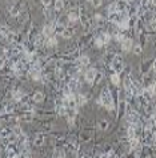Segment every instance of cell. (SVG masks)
Returning <instances> with one entry per match:
<instances>
[{
    "label": "cell",
    "mask_w": 156,
    "mask_h": 158,
    "mask_svg": "<svg viewBox=\"0 0 156 158\" xmlns=\"http://www.w3.org/2000/svg\"><path fill=\"white\" fill-rule=\"evenodd\" d=\"M99 102L105 106L108 110H114L115 106H114V98H112V94L111 92L108 90V88H104L103 92L100 94V98H99Z\"/></svg>",
    "instance_id": "1"
},
{
    "label": "cell",
    "mask_w": 156,
    "mask_h": 158,
    "mask_svg": "<svg viewBox=\"0 0 156 158\" xmlns=\"http://www.w3.org/2000/svg\"><path fill=\"white\" fill-rule=\"evenodd\" d=\"M111 68L115 71V73H119V72H121V71H123V68H124V64H123V60H121L120 56H115V57L112 58Z\"/></svg>",
    "instance_id": "2"
},
{
    "label": "cell",
    "mask_w": 156,
    "mask_h": 158,
    "mask_svg": "<svg viewBox=\"0 0 156 158\" xmlns=\"http://www.w3.org/2000/svg\"><path fill=\"white\" fill-rule=\"evenodd\" d=\"M109 41H111V35L107 33V32L99 35V36L96 37V40H95V43H96L97 47H103V45L108 44Z\"/></svg>",
    "instance_id": "3"
},
{
    "label": "cell",
    "mask_w": 156,
    "mask_h": 158,
    "mask_svg": "<svg viewBox=\"0 0 156 158\" xmlns=\"http://www.w3.org/2000/svg\"><path fill=\"white\" fill-rule=\"evenodd\" d=\"M96 75H97L96 71L90 68L86 73H84V80H86L88 84H92V83H95V80H96Z\"/></svg>",
    "instance_id": "4"
},
{
    "label": "cell",
    "mask_w": 156,
    "mask_h": 158,
    "mask_svg": "<svg viewBox=\"0 0 156 158\" xmlns=\"http://www.w3.org/2000/svg\"><path fill=\"white\" fill-rule=\"evenodd\" d=\"M67 86L69 88V90L72 93H75L77 89H79V86H80V84H79V81H77V79L76 77H69V80H68V83H67Z\"/></svg>",
    "instance_id": "5"
},
{
    "label": "cell",
    "mask_w": 156,
    "mask_h": 158,
    "mask_svg": "<svg viewBox=\"0 0 156 158\" xmlns=\"http://www.w3.org/2000/svg\"><path fill=\"white\" fill-rule=\"evenodd\" d=\"M55 27H56V23L47 24L44 28H43V35H44L45 37H51L52 35L55 33Z\"/></svg>",
    "instance_id": "6"
},
{
    "label": "cell",
    "mask_w": 156,
    "mask_h": 158,
    "mask_svg": "<svg viewBox=\"0 0 156 158\" xmlns=\"http://www.w3.org/2000/svg\"><path fill=\"white\" fill-rule=\"evenodd\" d=\"M45 40H47V37H45L43 33L39 35V36H36V39H35V47H36V48H42V47H44Z\"/></svg>",
    "instance_id": "7"
},
{
    "label": "cell",
    "mask_w": 156,
    "mask_h": 158,
    "mask_svg": "<svg viewBox=\"0 0 156 158\" xmlns=\"http://www.w3.org/2000/svg\"><path fill=\"white\" fill-rule=\"evenodd\" d=\"M121 48L123 51H131L132 49V40L129 37H125L123 41H121Z\"/></svg>",
    "instance_id": "8"
},
{
    "label": "cell",
    "mask_w": 156,
    "mask_h": 158,
    "mask_svg": "<svg viewBox=\"0 0 156 158\" xmlns=\"http://www.w3.org/2000/svg\"><path fill=\"white\" fill-rule=\"evenodd\" d=\"M29 76L35 81H40L42 80V73H40V71H36V69H31L29 71Z\"/></svg>",
    "instance_id": "9"
},
{
    "label": "cell",
    "mask_w": 156,
    "mask_h": 158,
    "mask_svg": "<svg viewBox=\"0 0 156 158\" xmlns=\"http://www.w3.org/2000/svg\"><path fill=\"white\" fill-rule=\"evenodd\" d=\"M75 101H76L77 106H81L87 102V97L83 96V94H75Z\"/></svg>",
    "instance_id": "10"
},
{
    "label": "cell",
    "mask_w": 156,
    "mask_h": 158,
    "mask_svg": "<svg viewBox=\"0 0 156 158\" xmlns=\"http://www.w3.org/2000/svg\"><path fill=\"white\" fill-rule=\"evenodd\" d=\"M79 19H80V16L76 12H71V14H68V16H67V20H68L69 23H76V21H79Z\"/></svg>",
    "instance_id": "11"
},
{
    "label": "cell",
    "mask_w": 156,
    "mask_h": 158,
    "mask_svg": "<svg viewBox=\"0 0 156 158\" xmlns=\"http://www.w3.org/2000/svg\"><path fill=\"white\" fill-rule=\"evenodd\" d=\"M88 64H90V57L88 56H81L77 60V65H80V66H87Z\"/></svg>",
    "instance_id": "12"
},
{
    "label": "cell",
    "mask_w": 156,
    "mask_h": 158,
    "mask_svg": "<svg viewBox=\"0 0 156 158\" xmlns=\"http://www.w3.org/2000/svg\"><path fill=\"white\" fill-rule=\"evenodd\" d=\"M32 118H34V114H32V112H25L23 116L19 117V120L25 121V122H29V121H32Z\"/></svg>",
    "instance_id": "13"
},
{
    "label": "cell",
    "mask_w": 156,
    "mask_h": 158,
    "mask_svg": "<svg viewBox=\"0 0 156 158\" xmlns=\"http://www.w3.org/2000/svg\"><path fill=\"white\" fill-rule=\"evenodd\" d=\"M45 45H47L48 48H52V47L57 45V40H56V37H53V36L47 37V40H45Z\"/></svg>",
    "instance_id": "14"
},
{
    "label": "cell",
    "mask_w": 156,
    "mask_h": 158,
    "mask_svg": "<svg viewBox=\"0 0 156 158\" xmlns=\"http://www.w3.org/2000/svg\"><path fill=\"white\" fill-rule=\"evenodd\" d=\"M127 134H128L129 140H131V138H138V137H136V126H133V125H129L128 130H127Z\"/></svg>",
    "instance_id": "15"
},
{
    "label": "cell",
    "mask_w": 156,
    "mask_h": 158,
    "mask_svg": "<svg viewBox=\"0 0 156 158\" xmlns=\"http://www.w3.org/2000/svg\"><path fill=\"white\" fill-rule=\"evenodd\" d=\"M44 144V134L39 133L36 137H35V145H38V146H40V145Z\"/></svg>",
    "instance_id": "16"
},
{
    "label": "cell",
    "mask_w": 156,
    "mask_h": 158,
    "mask_svg": "<svg viewBox=\"0 0 156 158\" xmlns=\"http://www.w3.org/2000/svg\"><path fill=\"white\" fill-rule=\"evenodd\" d=\"M43 100H44V94H43L42 92L34 93V101L35 102H42Z\"/></svg>",
    "instance_id": "17"
},
{
    "label": "cell",
    "mask_w": 156,
    "mask_h": 158,
    "mask_svg": "<svg viewBox=\"0 0 156 158\" xmlns=\"http://www.w3.org/2000/svg\"><path fill=\"white\" fill-rule=\"evenodd\" d=\"M68 146H69V150L72 151V153H76V151H79V144H77L76 141L69 142Z\"/></svg>",
    "instance_id": "18"
},
{
    "label": "cell",
    "mask_w": 156,
    "mask_h": 158,
    "mask_svg": "<svg viewBox=\"0 0 156 158\" xmlns=\"http://www.w3.org/2000/svg\"><path fill=\"white\" fill-rule=\"evenodd\" d=\"M10 14H11V16H19V14H20V7H19V5L11 7L10 8Z\"/></svg>",
    "instance_id": "19"
},
{
    "label": "cell",
    "mask_w": 156,
    "mask_h": 158,
    "mask_svg": "<svg viewBox=\"0 0 156 158\" xmlns=\"http://www.w3.org/2000/svg\"><path fill=\"white\" fill-rule=\"evenodd\" d=\"M111 81L114 85H119L120 84V76H119V73H114L111 76Z\"/></svg>",
    "instance_id": "20"
},
{
    "label": "cell",
    "mask_w": 156,
    "mask_h": 158,
    "mask_svg": "<svg viewBox=\"0 0 156 158\" xmlns=\"http://www.w3.org/2000/svg\"><path fill=\"white\" fill-rule=\"evenodd\" d=\"M129 146H131L132 149H139L140 145H139V140H138V138H131V140H129Z\"/></svg>",
    "instance_id": "21"
},
{
    "label": "cell",
    "mask_w": 156,
    "mask_h": 158,
    "mask_svg": "<svg viewBox=\"0 0 156 158\" xmlns=\"http://www.w3.org/2000/svg\"><path fill=\"white\" fill-rule=\"evenodd\" d=\"M55 158H66V153L63 149H56L55 150Z\"/></svg>",
    "instance_id": "22"
},
{
    "label": "cell",
    "mask_w": 156,
    "mask_h": 158,
    "mask_svg": "<svg viewBox=\"0 0 156 158\" xmlns=\"http://www.w3.org/2000/svg\"><path fill=\"white\" fill-rule=\"evenodd\" d=\"M63 7H64V1H63V0H55V9L56 11L63 9Z\"/></svg>",
    "instance_id": "23"
},
{
    "label": "cell",
    "mask_w": 156,
    "mask_h": 158,
    "mask_svg": "<svg viewBox=\"0 0 156 158\" xmlns=\"http://www.w3.org/2000/svg\"><path fill=\"white\" fill-rule=\"evenodd\" d=\"M12 133H15L17 137H19V136H21V134H23V132H21V127L19 126V125H15V126L12 127Z\"/></svg>",
    "instance_id": "24"
},
{
    "label": "cell",
    "mask_w": 156,
    "mask_h": 158,
    "mask_svg": "<svg viewBox=\"0 0 156 158\" xmlns=\"http://www.w3.org/2000/svg\"><path fill=\"white\" fill-rule=\"evenodd\" d=\"M62 37H64V39L72 37V31H71V29H68V28H66V31L62 33Z\"/></svg>",
    "instance_id": "25"
},
{
    "label": "cell",
    "mask_w": 156,
    "mask_h": 158,
    "mask_svg": "<svg viewBox=\"0 0 156 158\" xmlns=\"http://www.w3.org/2000/svg\"><path fill=\"white\" fill-rule=\"evenodd\" d=\"M99 127H100L101 130H105L108 127V121L107 120H101L100 122H99Z\"/></svg>",
    "instance_id": "26"
},
{
    "label": "cell",
    "mask_w": 156,
    "mask_h": 158,
    "mask_svg": "<svg viewBox=\"0 0 156 158\" xmlns=\"http://www.w3.org/2000/svg\"><path fill=\"white\" fill-rule=\"evenodd\" d=\"M132 51H133V53H135V55H140V53H142V47H140L139 44H136L135 47L132 48Z\"/></svg>",
    "instance_id": "27"
},
{
    "label": "cell",
    "mask_w": 156,
    "mask_h": 158,
    "mask_svg": "<svg viewBox=\"0 0 156 158\" xmlns=\"http://www.w3.org/2000/svg\"><path fill=\"white\" fill-rule=\"evenodd\" d=\"M118 11V7H116V3L111 4L109 7H108V14H112V12H116Z\"/></svg>",
    "instance_id": "28"
},
{
    "label": "cell",
    "mask_w": 156,
    "mask_h": 158,
    "mask_svg": "<svg viewBox=\"0 0 156 158\" xmlns=\"http://www.w3.org/2000/svg\"><path fill=\"white\" fill-rule=\"evenodd\" d=\"M55 0H42V3H43V5H44L45 8H48V7H51L52 5V3H53Z\"/></svg>",
    "instance_id": "29"
},
{
    "label": "cell",
    "mask_w": 156,
    "mask_h": 158,
    "mask_svg": "<svg viewBox=\"0 0 156 158\" xmlns=\"http://www.w3.org/2000/svg\"><path fill=\"white\" fill-rule=\"evenodd\" d=\"M95 20H96L97 24H101V23H103V16L99 15V14H96V15H95Z\"/></svg>",
    "instance_id": "30"
},
{
    "label": "cell",
    "mask_w": 156,
    "mask_h": 158,
    "mask_svg": "<svg viewBox=\"0 0 156 158\" xmlns=\"http://www.w3.org/2000/svg\"><path fill=\"white\" fill-rule=\"evenodd\" d=\"M101 3H103V0H92V5L94 7H100Z\"/></svg>",
    "instance_id": "31"
},
{
    "label": "cell",
    "mask_w": 156,
    "mask_h": 158,
    "mask_svg": "<svg viewBox=\"0 0 156 158\" xmlns=\"http://www.w3.org/2000/svg\"><path fill=\"white\" fill-rule=\"evenodd\" d=\"M107 158H116V154H115L114 150H109L107 153Z\"/></svg>",
    "instance_id": "32"
},
{
    "label": "cell",
    "mask_w": 156,
    "mask_h": 158,
    "mask_svg": "<svg viewBox=\"0 0 156 158\" xmlns=\"http://www.w3.org/2000/svg\"><path fill=\"white\" fill-rule=\"evenodd\" d=\"M151 28L156 31V16H153V19L151 20Z\"/></svg>",
    "instance_id": "33"
},
{
    "label": "cell",
    "mask_w": 156,
    "mask_h": 158,
    "mask_svg": "<svg viewBox=\"0 0 156 158\" xmlns=\"http://www.w3.org/2000/svg\"><path fill=\"white\" fill-rule=\"evenodd\" d=\"M4 62H5V56H3V57H0V69L4 66Z\"/></svg>",
    "instance_id": "34"
},
{
    "label": "cell",
    "mask_w": 156,
    "mask_h": 158,
    "mask_svg": "<svg viewBox=\"0 0 156 158\" xmlns=\"http://www.w3.org/2000/svg\"><path fill=\"white\" fill-rule=\"evenodd\" d=\"M95 158H107V154H97Z\"/></svg>",
    "instance_id": "35"
},
{
    "label": "cell",
    "mask_w": 156,
    "mask_h": 158,
    "mask_svg": "<svg viewBox=\"0 0 156 158\" xmlns=\"http://www.w3.org/2000/svg\"><path fill=\"white\" fill-rule=\"evenodd\" d=\"M153 72L156 73V60H155V61H153Z\"/></svg>",
    "instance_id": "36"
},
{
    "label": "cell",
    "mask_w": 156,
    "mask_h": 158,
    "mask_svg": "<svg viewBox=\"0 0 156 158\" xmlns=\"http://www.w3.org/2000/svg\"><path fill=\"white\" fill-rule=\"evenodd\" d=\"M88 1H91V3H92V0H88Z\"/></svg>",
    "instance_id": "37"
},
{
    "label": "cell",
    "mask_w": 156,
    "mask_h": 158,
    "mask_svg": "<svg viewBox=\"0 0 156 158\" xmlns=\"http://www.w3.org/2000/svg\"><path fill=\"white\" fill-rule=\"evenodd\" d=\"M124 1H127V0H124Z\"/></svg>",
    "instance_id": "38"
}]
</instances>
